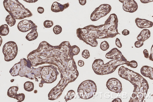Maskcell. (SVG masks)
Here are the masks:
<instances>
[{"label":"cell","mask_w":153,"mask_h":102,"mask_svg":"<svg viewBox=\"0 0 153 102\" xmlns=\"http://www.w3.org/2000/svg\"><path fill=\"white\" fill-rule=\"evenodd\" d=\"M59 73L58 68L54 65L42 66L40 76V79L41 80L39 84V87H42L45 83H51L54 82L56 80Z\"/></svg>","instance_id":"52a82bcc"},{"label":"cell","mask_w":153,"mask_h":102,"mask_svg":"<svg viewBox=\"0 0 153 102\" xmlns=\"http://www.w3.org/2000/svg\"><path fill=\"white\" fill-rule=\"evenodd\" d=\"M111 9V6L108 4H102L97 7L92 12L90 19L92 21H96L100 18L107 15Z\"/></svg>","instance_id":"30bf717a"},{"label":"cell","mask_w":153,"mask_h":102,"mask_svg":"<svg viewBox=\"0 0 153 102\" xmlns=\"http://www.w3.org/2000/svg\"><path fill=\"white\" fill-rule=\"evenodd\" d=\"M3 4L6 10L16 19H23L33 15L31 12L18 0H4Z\"/></svg>","instance_id":"5b68a950"},{"label":"cell","mask_w":153,"mask_h":102,"mask_svg":"<svg viewBox=\"0 0 153 102\" xmlns=\"http://www.w3.org/2000/svg\"><path fill=\"white\" fill-rule=\"evenodd\" d=\"M128 62L122 53L105 64L101 59H95L92 64V68L96 74L104 75L113 72L121 65L126 64L127 66Z\"/></svg>","instance_id":"277c9868"},{"label":"cell","mask_w":153,"mask_h":102,"mask_svg":"<svg viewBox=\"0 0 153 102\" xmlns=\"http://www.w3.org/2000/svg\"><path fill=\"white\" fill-rule=\"evenodd\" d=\"M121 100L119 98H117L114 99L112 102H122Z\"/></svg>","instance_id":"60d3db41"},{"label":"cell","mask_w":153,"mask_h":102,"mask_svg":"<svg viewBox=\"0 0 153 102\" xmlns=\"http://www.w3.org/2000/svg\"><path fill=\"white\" fill-rule=\"evenodd\" d=\"M53 25V22L51 20H46L43 23L44 27L46 28H49L52 27Z\"/></svg>","instance_id":"83f0119b"},{"label":"cell","mask_w":153,"mask_h":102,"mask_svg":"<svg viewBox=\"0 0 153 102\" xmlns=\"http://www.w3.org/2000/svg\"><path fill=\"white\" fill-rule=\"evenodd\" d=\"M140 2L143 4H146L152 2L153 0H140Z\"/></svg>","instance_id":"f35d334b"},{"label":"cell","mask_w":153,"mask_h":102,"mask_svg":"<svg viewBox=\"0 0 153 102\" xmlns=\"http://www.w3.org/2000/svg\"><path fill=\"white\" fill-rule=\"evenodd\" d=\"M36 25L31 30V31L26 36V39L29 41H31L36 39L38 36V33L37 32Z\"/></svg>","instance_id":"ac0fdd59"},{"label":"cell","mask_w":153,"mask_h":102,"mask_svg":"<svg viewBox=\"0 0 153 102\" xmlns=\"http://www.w3.org/2000/svg\"></svg>","instance_id":"ee69618b"},{"label":"cell","mask_w":153,"mask_h":102,"mask_svg":"<svg viewBox=\"0 0 153 102\" xmlns=\"http://www.w3.org/2000/svg\"><path fill=\"white\" fill-rule=\"evenodd\" d=\"M135 21L138 27L141 29L149 28L153 26L152 22L145 19L137 17L135 19Z\"/></svg>","instance_id":"5bb4252c"},{"label":"cell","mask_w":153,"mask_h":102,"mask_svg":"<svg viewBox=\"0 0 153 102\" xmlns=\"http://www.w3.org/2000/svg\"><path fill=\"white\" fill-rule=\"evenodd\" d=\"M37 11L39 13L42 14L44 13V9L43 7H39L37 8Z\"/></svg>","instance_id":"e575fe53"},{"label":"cell","mask_w":153,"mask_h":102,"mask_svg":"<svg viewBox=\"0 0 153 102\" xmlns=\"http://www.w3.org/2000/svg\"><path fill=\"white\" fill-rule=\"evenodd\" d=\"M18 50L17 46L14 42L10 41L5 43L2 48L4 60L9 62L13 60L17 56Z\"/></svg>","instance_id":"9c48e42d"},{"label":"cell","mask_w":153,"mask_h":102,"mask_svg":"<svg viewBox=\"0 0 153 102\" xmlns=\"http://www.w3.org/2000/svg\"><path fill=\"white\" fill-rule=\"evenodd\" d=\"M143 45V42L140 41H137L134 43V46L137 48H139L142 46Z\"/></svg>","instance_id":"4dcf8cb0"},{"label":"cell","mask_w":153,"mask_h":102,"mask_svg":"<svg viewBox=\"0 0 153 102\" xmlns=\"http://www.w3.org/2000/svg\"><path fill=\"white\" fill-rule=\"evenodd\" d=\"M143 52L145 57L146 58H149V55L147 50L146 49H145L143 50Z\"/></svg>","instance_id":"836d02e7"},{"label":"cell","mask_w":153,"mask_h":102,"mask_svg":"<svg viewBox=\"0 0 153 102\" xmlns=\"http://www.w3.org/2000/svg\"><path fill=\"white\" fill-rule=\"evenodd\" d=\"M151 54L149 56V60L152 61H153V45H152L151 49Z\"/></svg>","instance_id":"d6a6232c"},{"label":"cell","mask_w":153,"mask_h":102,"mask_svg":"<svg viewBox=\"0 0 153 102\" xmlns=\"http://www.w3.org/2000/svg\"><path fill=\"white\" fill-rule=\"evenodd\" d=\"M36 26L31 20L25 19L20 21L18 23L17 28L20 31L25 32L31 30Z\"/></svg>","instance_id":"4fadbf2b"},{"label":"cell","mask_w":153,"mask_h":102,"mask_svg":"<svg viewBox=\"0 0 153 102\" xmlns=\"http://www.w3.org/2000/svg\"><path fill=\"white\" fill-rule=\"evenodd\" d=\"M24 88L25 91L27 92H31L34 89V84L32 82L27 81L24 84Z\"/></svg>","instance_id":"603a6c76"},{"label":"cell","mask_w":153,"mask_h":102,"mask_svg":"<svg viewBox=\"0 0 153 102\" xmlns=\"http://www.w3.org/2000/svg\"><path fill=\"white\" fill-rule=\"evenodd\" d=\"M62 28L58 25H55L53 28V31L56 34H59L62 32Z\"/></svg>","instance_id":"4316f807"},{"label":"cell","mask_w":153,"mask_h":102,"mask_svg":"<svg viewBox=\"0 0 153 102\" xmlns=\"http://www.w3.org/2000/svg\"><path fill=\"white\" fill-rule=\"evenodd\" d=\"M2 42V39L0 36V47L1 46Z\"/></svg>","instance_id":"b9f144b4"},{"label":"cell","mask_w":153,"mask_h":102,"mask_svg":"<svg viewBox=\"0 0 153 102\" xmlns=\"http://www.w3.org/2000/svg\"><path fill=\"white\" fill-rule=\"evenodd\" d=\"M75 95V92L73 90H71L69 91L64 97L65 101L67 102L73 98L74 97Z\"/></svg>","instance_id":"cb8c5ba5"},{"label":"cell","mask_w":153,"mask_h":102,"mask_svg":"<svg viewBox=\"0 0 153 102\" xmlns=\"http://www.w3.org/2000/svg\"><path fill=\"white\" fill-rule=\"evenodd\" d=\"M9 29L7 25L4 24L0 26V35L5 36L8 34Z\"/></svg>","instance_id":"44dd1931"},{"label":"cell","mask_w":153,"mask_h":102,"mask_svg":"<svg viewBox=\"0 0 153 102\" xmlns=\"http://www.w3.org/2000/svg\"><path fill=\"white\" fill-rule=\"evenodd\" d=\"M69 6L68 2L63 4H61L55 1L52 4L51 10L54 12L57 13L63 11L65 9L67 8Z\"/></svg>","instance_id":"9a60e30c"},{"label":"cell","mask_w":153,"mask_h":102,"mask_svg":"<svg viewBox=\"0 0 153 102\" xmlns=\"http://www.w3.org/2000/svg\"><path fill=\"white\" fill-rule=\"evenodd\" d=\"M97 91L95 83L92 80H88L82 82L77 89V93L79 98L88 99L93 97Z\"/></svg>","instance_id":"ba28073f"},{"label":"cell","mask_w":153,"mask_h":102,"mask_svg":"<svg viewBox=\"0 0 153 102\" xmlns=\"http://www.w3.org/2000/svg\"><path fill=\"white\" fill-rule=\"evenodd\" d=\"M78 64L79 66L82 67L84 65V62L83 60H79L78 62Z\"/></svg>","instance_id":"8d00e7d4"},{"label":"cell","mask_w":153,"mask_h":102,"mask_svg":"<svg viewBox=\"0 0 153 102\" xmlns=\"http://www.w3.org/2000/svg\"><path fill=\"white\" fill-rule=\"evenodd\" d=\"M21 63L20 61L16 63L9 71V73L11 75L15 77L19 75V72L21 68Z\"/></svg>","instance_id":"d6986e66"},{"label":"cell","mask_w":153,"mask_h":102,"mask_svg":"<svg viewBox=\"0 0 153 102\" xmlns=\"http://www.w3.org/2000/svg\"><path fill=\"white\" fill-rule=\"evenodd\" d=\"M140 73L144 77H149L151 80L153 79V68L148 66H144L140 69Z\"/></svg>","instance_id":"2e32d148"},{"label":"cell","mask_w":153,"mask_h":102,"mask_svg":"<svg viewBox=\"0 0 153 102\" xmlns=\"http://www.w3.org/2000/svg\"><path fill=\"white\" fill-rule=\"evenodd\" d=\"M76 47V45H71L68 41L53 46L43 41L37 49L27 55V59L33 66L47 64L56 66L59 71L61 79L49 93V100L53 101L59 98L68 85L78 77L79 73L73 58L77 55Z\"/></svg>","instance_id":"6da1fadb"},{"label":"cell","mask_w":153,"mask_h":102,"mask_svg":"<svg viewBox=\"0 0 153 102\" xmlns=\"http://www.w3.org/2000/svg\"><path fill=\"white\" fill-rule=\"evenodd\" d=\"M25 98V95L23 93L17 94L13 98L15 99L19 102H22L24 101Z\"/></svg>","instance_id":"484cf974"},{"label":"cell","mask_w":153,"mask_h":102,"mask_svg":"<svg viewBox=\"0 0 153 102\" xmlns=\"http://www.w3.org/2000/svg\"><path fill=\"white\" fill-rule=\"evenodd\" d=\"M24 1L29 3H33L37 1L38 0H23Z\"/></svg>","instance_id":"ab89813d"},{"label":"cell","mask_w":153,"mask_h":102,"mask_svg":"<svg viewBox=\"0 0 153 102\" xmlns=\"http://www.w3.org/2000/svg\"><path fill=\"white\" fill-rule=\"evenodd\" d=\"M18 89L19 88L17 86H13L10 87L7 91V96L10 98H13L17 94V92Z\"/></svg>","instance_id":"ffe728a7"},{"label":"cell","mask_w":153,"mask_h":102,"mask_svg":"<svg viewBox=\"0 0 153 102\" xmlns=\"http://www.w3.org/2000/svg\"><path fill=\"white\" fill-rule=\"evenodd\" d=\"M115 44L119 48H120L122 47V44H121L120 39L118 38H117L116 39Z\"/></svg>","instance_id":"1f68e13d"},{"label":"cell","mask_w":153,"mask_h":102,"mask_svg":"<svg viewBox=\"0 0 153 102\" xmlns=\"http://www.w3.org/2000/svg\"><path fill=\"white\" fill-rule=\"evenodd\" d=\"M82 57L85 59L88 58L90 56L89 51L87 49L84 50L82 52Z\"/></svg>","instance_id":"f1b7e54d"},{"label":"cell","mask_w":153,"mask_h":102,"mask_svg":"<svg viewBox=\"0 0 153 102\" xmlns=\"http://www.w3.org/2000/svg\"><path fill=\"white\" fill-rule=\"evenodd\" d=\"M14 80V79H12V80H11V82H13V81Z\"/></svg>","instance_id":"7bdbcfd3"},{"label":"cell","mask_w":153,"mask_h":102,"mask_svg":"<svg viewBox=\"0 0 153 102\" xmlns=\"http://www.w3.org/2000/svg\"><path fill=\"white\" fill-rule=\"evenodd\" d=\"M118 73L120 77L128 81L133 85V92H142L146 95L149 88L148 83L139 74L123 66L119 68Z\"/></svg>","instance_id":"3957f363"},{"label":"cell","mask_w":153,"mask_h":102,"mask_svg":"<svg viewBox=\"0 0 153 102\" xmlns=\"http://www.w3.org/2000/svg\"><path fill=\"white\" fill-rule=\"evenodd\" d=\"M21 68L19 75L21 77H25L31 80L35 79L38 82L40 79V71L42 66L35 68L32 66L30 61L28 59L23 58L20 59Z\"/></svg>","instance_id":"8992f818"},{"label":"cell","mask_w":153,"mask_h":102,"mask_svg":"<svg viewBox=\"0 0 153 102\" xmlns=\"http://www.w3.org/2000/svg\"><path fill=\"white\" fill-rule=\"evenodd\" d=\"M151 32L147 29H143L137 36V38L138 40L144 42L150 37Z\"/></svg>","instance_id":"e0dca14e"},{"label":"cell","mask_w":153,"mask_h":102,"mask_svg":"<svg viewBox=\"0 0 153 102\" xmlns=\"http://www.w3.org/2000/svg\"><path fill=\"white\" fill-rule=\"evenodd\" d=\"M5 21L10 27L14 26L16 23V19L12 15L9 14L6 17Z\"/></svg>","instance_id":"7402d4cb"},{"label":"cell","mask_w":153,"mask_h":102,"mask_svg":"<svg viewBox=\"0 0 153 102\" xmlns=\"http://www.w3.org/2000/svg\"><path fill=\"white\" fill-rule=\"evenodd\" d=\"M128 66L133 68H136L137 66V63L135 60H131L129 62Z\"/></svg>","instance_id":"f546056e"},{"label":"cell","mask_w":153,"mask_h":102,"mask_svg":"<svg viewBox=\"0 0 153 102\" xmlns=\"http://www.w3.org/2000/svg\"><path fill=\"white\" fill-rule=\"evenodd\" d=\"M123 35L124 36H126L128 35L130 33L129 31L127 29L124 30L122 32Z\"/></svg>","instance_id":"d590c367"},{"label":"cell","mask_w":153,"mask_h":102,"mask_svg":"<svg viewBox=\"0 0 153 102\" xmlns=\"http://www.w3.org/2000/svg\"><path fill=\"white\" fill-rule=\"evenodd\" d=\"M109 45L108 42L104 41L102 42L100 44V48L101 50L103 51H106L109 48Z\"/></svg>","instance_id":"d4e9b609"},{"label":"cell","mask_w":153,"mask_h":102,"mask_svg":"<svg viewBox=\"0 0 153 102\" xmlns=\"http://www.w3.org/2000/svg\"><path fill=\"white\" fill-rule=\"evenodd\" d=\"M106 86L110 91L119 93L122 91V84L117 79L113 77L108 79L106 83Z\"/></svg>","instance_id":"8fae6325"},{"label":"cell","mask_w":153,"mask_h":102,"mask_svg":"<svg viewBox=\"0 0 153 102\" xmlns=\"http://www.w3.org/2000/svg\"><path fill=\"white\" fill-rule=\"evenodd\" d=\"M123 3V8L125 11L133 13L137 9L138 6L137 3L134 0H119Z\"/></svg>","instance_id":"7c38bea8"},{"label":"cell","mask_w":153,"mask_h":102,"mask_svg":"<svg viewBox=\"0 0 153 102\" xmlns=\"http://www.w3.org/2000/svg\"><path fill=\"white\" fill-rule=\"evenodd\" d=\"M79 4L82 5H85L86 3V0H78Z\"/></svg>","instance_id":"74e56055"},{"label":"cell","mask_w":153,"mask_h":102,"mask_svg":"<svg viewBox=\"0 0 153 102\" xmlns=\"http://www.w3.org/2000/svg\"><path fill=\"white\" fill-rule=\"evenodd\" d=\"M118 21L116 15L111 14L103 24L97 26L91 25L77 28V36L86 44L96 47L98 44L97 39L113 38L120 34L117 28Z\"/></svg>","instance_id":"7a4b0ae2"}]
</instances>
